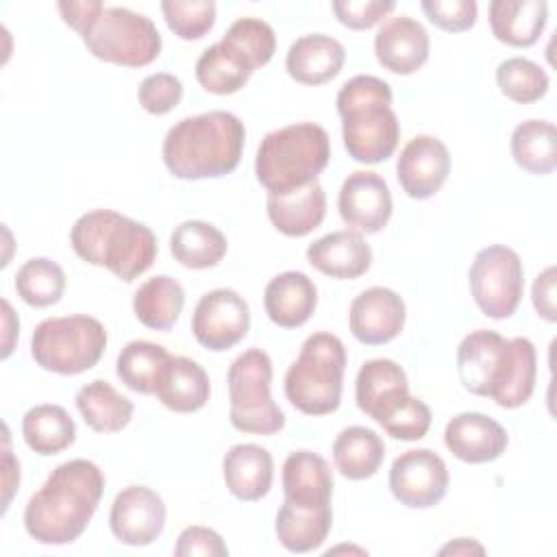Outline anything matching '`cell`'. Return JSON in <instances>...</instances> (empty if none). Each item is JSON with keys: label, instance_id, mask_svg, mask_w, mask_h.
Here are the masks:
<instances>
[{"label": "cell", "instance_id": "obj_47", "mask_svg": "<svg viewBox=\"0 0 557 557\" xmlns=\"http://www.w3.org/2000/svg\"><path fill=\"white\" fill-rule=\"evenodd\" d=\"M555 265H548L544 272H540L533 281L531 289V300L540 318L546 322L557 320V309H555Z\"/></svg>", "mask_w": 557, "mask_h": 557}, {"label": "cell", "instance_id": "obj_3", "mask_svg": "<svg viewBox=\"0 0 557 557\" xmlns=\"http://www.w3.org/2000/svg\"><path fill=\"white\" fill-rule=\"evenodd\" d=\"M244 122L231 111H207L176 122L161 148L168 172L183 181L220 178L242 159Z\"/></svg>", "mask_w": 557, "mask_h": 557}, {"label": "cell", "instance_id": "obj_32", "mask_svg": "<svg viewBox=\"0 0 557 557\" xmlns=\"http://www.w3.org/2000/svg\"><path fill=\"white\" fill-rule=\"evenodd\" d=\"M183 305L185 289L176 278L168 274L148 278L133 296L135 318L152 331H170L178 322Z\"/></svg>", "mask_w": 557, "mask_h": 557}, {"label": "cell", "instance_id": "obj_20", "mask_svg": "<svg viewBox=\"0 0 557 557\" xmlns=\"http://www.w3.org/2000/svg\"><path fill=\"white\" fill-rule=\"evenodd\" d=\"M507 431L494 418L479 411H463L448 420L444 429L446 448L466 463H487L507 448Z\"/></svg>", "mask_w": 557, "mask_h": 557}, {"label": "cell", "instance_id": "obj_17", "mask_svg": "<svg viewBox=\"0 0 557 557\" xmlns=\"http://www.w3.org/2000/svg\"><path fill=\"white\" fill-rule=\"evenodd\" d=\"M407 309L403 298L387 287H368L350 302L348 326L357 342L381 346L400 335Z\"/></svg>", "mask_w": 557, "mask_h": 557}, {"label": "cell", "instance_id": "obj_51", "mask_svg": "<svg viewBox=\"0 0 557 557\" xmlns=\"http://www.w3.org/2000/svg\"><path fill=\"white\" fill-rule=\"evenodd\" d=\"M437 553L440 555H472V553L483 555L485 548L476 540H472V537H457V540L444 544Z\"/></svg>", "mask_w": 557, "mask_h": 557}, {"label": "cell", "instance_id": "obj_24", "mask_svg": "<svg viewBox=\"0 0 557 557\" xmlns=\"http://www.w3.org/2000/svg\"><path fill=\"white\" fill-rule=\"evenodd\" d=\"M318 289L305 272L287 270L276 274L263 292V309L281 329L302 326L315 311Z\"/></svg>", "mask_w": 557, "mask_h": 557}, {"label": "cell", "instance_id": "obj_26", "mask_svg": "<svg viewBox=\"0 0 557 557\" xmlns=\"http://www.w3.org/2000/svg\"><path fill=\"white\" fill-rule=\"evenodd\" d=\"M222 474L226 490L237 500L252 503L270 492L274 479V461L268 448L259 444H235L222 459Z\"/></svg>", "mask_w": 557, "mask_h": 557}, {"label": "cell", "instance_id": "obj_39", "mask_svg": "<svg viewBox=\"0 0 557 557\" xmlns=\"http://www.w3.org/2000/svg\"><path fill=\"white\" fill-rule=\"evenodd\" d=\"M496 83L500 94L518 104L537 102L548 91V74L527 57H511L498 63Z\"/></svg>", "mask_w": 557, "mask_h": 557}, {"label": "cell", "instance_id": "obj_22", "mask_svg": "<svg viewBox=\"0 0 557 557\" xmlns=\"http://www.w3.org/2000/svg\"><path fill=\"white\" fill-rule=\"evenodd\" d=\"M346 50L335 37L309 33L289 46L285 70L300 85H322L342 72Z\"/></svg>", "mask_w": 557, "mask_h": 557}, {"label": "cell", "instance_id": "obj_34", "mask_svg": "<svg viewBox=\"0 0 557 557\" xmlns=\"http://www.w3.org/2000/svg\"><path fill=\"white\" fill-rule=\"evenodd\" d=\"M26 446L44 457L63 453L76 440V424L61 405H35L22 418Z\"/></svg>", "mask_w": 557, "mask_h": 557}, {"label": "cell", "instance_id": "obj_21", "mask_svg": "<svg viewBox=\"0 0 557 557\" xmlns=\"http://www.w3.org/2000/svg\"><path fill=\"white\" fill-rule=\"evenodd\" d=\"M283 494L298 509L315 511L331 507L333 472L324 457L311 450H296L283 461Z\"/></svg>", "mask_w": 557, "mask_h": 557}, {"label": "cell", "instance_id": "obj_38", "mask_svg": "<svg viewBox=\"0 0 557 557\" xmlns=\"http://www.w3.org/2000/svg\"><path fill=\"white\" fill-rule=\"evenodd\" d=\"M15 292L26 305L35 309L50 307L59 302L65 292V272L52 259L33 257L17 270Z\"/></svg>", "mask_w": 557, "mask_h": 557}, {"label": "cell", "instance_id": "obj_13", "mask_svg": "<svg viewBox=\"0 0 557 557\" xmlns=\"http://www.w3.org/2000/svg\"><path fill=\"white\" fill-rule=\"evenodd\" d=\"M389 492L409 509L435 507L448 490V468L429 448H413L398 455L389 468Z\"/></svg>", "mask_w": 557, "mask_h": 557}, {"label": "cell", "instance_id": "obj_30", "mask_svg": "<svg viewBox=\"0 0 557 557\" xmlns=\"http://www.w3.org/2000/svg\"><path fill=\"white\" fill-rule=\"evenodd\" d=\"M76 409L85 424L96 433L122 431L135 411L133 400L122 396L109 381L96 379L76 392Z\"/></svg>", "mask_w": 557, "mask_h": 557}, {"label": "cell", "instance_id": "obj_4", "mask_svg": "<svg viewBox=\"0 0 557 557\" xmlns=\"http://www.w3.org/2000/svg\"><path fill=\"white\" fill-rule=\"evenodd\" d=\"M70 244L85 263L107 268L126 283L150 270L157 259L154 233L113 209L83 213L70 231Z\"/></svg>", "mask_w": 557, "mask_h": 557}, {"label": "cell", "instance_id": "obj_14", "mask_svg": "<svg viewBox=\"0 0 557 557\" xmlns=\"http://www.w3.org/2000/svg\"><path fill=\"white\" fill-rule=\"evenodd\" d=\"M337 209L350 231L374 235L392 218V191L383 176L357 170L346 176L337 196Z\"/></svg>", "mask_w": 557, "mask_h": 557}, {"label": "cell", "instance_id": "obj_25", "mask_svg": "<svg viewBox=\"0 0 557 557\" xmlns=\"http://www.w3.org/2000/svg\"><path fill=\"white\" fill-rule=\"evenodd\" d=\"M268 218L287 237H305L315 231L326 215V194L318 181L285 191L268 194Z\"/></svg>", "mask_w": 557, "mask_h": 557}, {"label": "cell", "instance_id": "obj_27", "mask_svg": "<svg viewBox=\"0 0 557 557\" xmlns=\"http://www.w3.org/2000/svg\"><path fill=\"white\" fill-rule=\"evenodd\" d=\"M154 396L170 411L194 413L202 409L211 396L209 374L189 357H170L157 379Z\"/></svg>", "mask_w": 557, "mask_h": 557}, {"label": "cell", "instance_id": "obj_15", "mask_svg": "<svg viewBox=\"0 0 557 557\" xmlns=\"http://www.w3.org/2000/svg\"><path fill=\"white\" fill-rule=\"evenodd\" d=\"M109 527L117 542L126 546H148L165 527V503L146 485H128L113 498Z\"/></svg>", "mask_w": 557, "mask_h": 557}, {"label": "cell", "instance_id": "obj_37", "mask_svg": "<svg viewBox=\"0 0 557 557\" xmlns=\"http://www.w3.org/2000/svg\"><path fill=\"white\" fill-rule=\"evenodd\" d=\"M170 357L172 355L163 346L146 339H135L120 350L115 361V374L128 389L137 394H154L157 379Z\"/></svg>", "mask_w": 557, "mask_h": 557}, {"label": "cell", "instance_id": "obj_36", "mask_svg": "<svg viewBox=\"0 0 557 557\" xmlns=\"http://www.w3.org/2000/svg\"><path fill=\"white\" fill-rule=\"evenodd\" d=\"M511 157L529 174L546 176L557 168V131L548 120H524L511 133Z\"/></svg>", "mask_w": 557, "mask_h": 557}, {"label": "cell", "instance_id": "obj_2", "mask_svg": "<svg viewBox=\"0 0 557 557\" xmlns=\"http://www.w3.org/2000/svg\"><path fill=\"white\" fill-rule=\"evenodd\" d=\"M104 492V474L89 459L59 463L24 507V529L37 544H72L89 527Z\"/></svg>", "mask_w": 557, "mask_h": 557}, {"label": "cell", "instance_id": "obj_33", "mask_svg": "<svg viewBox=\"0 0 557 557\" xmlns=\"http://www.w3.org/2000/svg\"><path fill=\"white\" fill-rule=\"evenodd\" d=\"M385 459L383 440L366 426H346L333 442L335 468L350 481H363L379 472Z\"/></svg>", "mask_w": 557, "mask_h": 557}, {"label": "cell", "instance_id": "obj_44", "mask_svg": "<svg viewBox=\"0 0 557 557\" xmlns=\"http://www.w3.org/2000/svg\"><path fill=\"white\" fill-rule=\"evenodd\" d=\"M420 9L431 24L446 33H463L476 22L474 0H422Z\"/></svg>", "mask_w": 557, "mask_h": 557}, {"label": "cell", "instance_id": "obj_35", "mask_svg": "<svg viewBox=\"0 0 557 557\" xmlns=\"http://www.w3.org/2000/svg\"><path fill=\"white\" fill-rule=\"evenodd\" d=\"M333 527V511L326 509H298L283 500L274 520V533L278 544L289 553H309L318 548Z\"/></svg>", "mask_w": 557, "mask_h": 557}, {"label": "cell", "instance_id": "obj_7", "mask_svg": "<svg viewBox=\"0 0 557 557\" xmlns=\"http://www.w3.org/2000/svg\"><path fill=\"white\" fill-rule=\"evenodd\" d=\"M346 370L344 342L326 331L309 335L285 374V396L307 416L333 413L342 403Z\"/></svg>", "mask_w": 557, "mask_h": 557}, {"label": "cell", "instance_id": "obj_29", "mask_svg": "<svg viewBox=\"0 0 557 557\" xmlns=\"http://www.w3.org/2000/svg\"><path fill=\"white\" fill-rule=\"evenodd\" d=\"M255 65L233 44L220 39L209 46L196 61V81L200 87L215 96L239 91L252 76Z\"/></svg>", "mask_w": 557, "mask_h": 557}, {"label": "cell", "instance_id": "obj_11", "mask_svg": "<svg viewBox=\"0 0 557 557\" xmlns=\"http://www.w3.org/2000/svg\"><path fill=\"white\" fill-rule=\"evenodd\" d=\"M468 283L481 313L505 320L516 313L522 300V261L513 248L503 244L481 248L468 270Z\"/></svg>", "mask_w": 557, "mask_h": 557}, {"label": "cell", "instance_id": "obj_1", "mask_svg": "<svg viewBox=\"0 0 557 557\" xmlns=\"http://www.w3.org/2000/svg\"><path fill=\"white\" fill-rule=\"evenodd\" d=\"M461 385L476 396L492 398L498 407H522L537 376L535 346L527 337H503L490 329L468 333L457 348Z\"/></svg>", "mask_w": 557, "mask_h": 557}, {"label": "cell", "instance_id": "obj_18", "mask_svg": "<svg viewBox=\"0 0 557 557\" xmlns=\"http://www.w3.org/2000/svg\"><path fill=\"white\" fill-rule=\"evenodd\" d=\"M409 383L405 370L394 359L366 361L355 381L357 407L379 426L409 398Z\"/></svg>", "mask_w": 557, "mask_h": 557}, {"label": "cell", "instance_id": "obj_8", "mask_svg": "<svg viewBox=\"0 0 557 557\" xmlns=\"http://www.w3.org/2000/svg\"><path fill=\"white\" fill-rule=\"evenodd\" d=\"M107 348V331L91 315H61L39 322L30 337L35 363L48 372L72 376L91 370Z\"/></svg>", "mask_w": 557, "mask_h": 557}, {"label": "cell", "instance_id": "obj_45", "mask_svg": "<svg viewBox=\"0 0 557 557\" xmlns=\"http://www.w3.org/2000/svg\"><path fill=\"white\" fill-rule=\"evenodd\" d=\"M335 17L352 28V30H368L379 24L387 13L396 9L392 0H337L331 4Z\"/></svg>", "mask_w": 557, "mask_h": 557}, {"label": "cell", "instance_id": "obj_49", "mask_svg": "<svg viewBox=\"0 0 557 557\" xmlns=\"http://www.w3.org/2000/svg\"><path fill=\"white\" fill-rule=\"evenodd\" d=\"M2 470H4V476H2V485H4V498H2V513L9 509L11 505V498H13V492L15 487L20 485V461L13 457L11 453V446H9V429L4 426V459H2Z\"/></svg>", "mask_w": 557, "mask_h": 557}, {"label": "cell", "instance_id": "obj_23", "mask_svg": "<svg viewBox=\"0 0 557 557\" xmlns=\"http://www.w3.org/2000/svg\"><path fill=\"white\" fill-rule=\"evenodd\" d=\"M307 261L331 278H357L372 263V248L357 231H333L307 248Z\"/></svg>", "mask_w": 557, "mask_h": 557}, {"label": "cell", "instance_id": "obj_48", "mask_svg": "<svg viewBox=\"0 0 557 557\" xmlns=\"http://www.w3.org/2000/svg\"><path fill=\"white\" fill-rule=\"evenodd\" d=\"M57 9L63 17V22L74 28L78 35H83L89 24L104 11V4L98 0H81V2H57Z\"/></svg>", "mask_w": 557, "mask_h": 557}, {"label": "cell", "instance_id": "obj_46", "mask_svg": "<svg viewBox=\"0 0 557 557\" xmlns=\"http://www.w3.org/2000/svg\"><path fill=\"white\" fill-rule=\"evenodd\" d=\"M174 555L176 557H194V555H202V557H226L228 548L222 540V535L209 527H200V524H191L187 529L181 531L176 546H174Z\"/></svg>", "mask_w": 557, "mask_h": 557}, {"label": "cell", "instance_id": "obj_12", "mask_svg": "<svg viewBox=\"0 0 557 557\" xmlns=\"http://www.w3.org/2000/svg\"><path fill=\"white\" fill-rule=\"evenodd\" d=\"M250 329V307L235 289H211L194 307L191 333L196 342L213 352L239 344Z\"/></svg>", "mask_w": 557, "mask_h": 557}, {"label": "cell", "instance_id": "obj_10", "mask_svg": "<svg viewBox=\"0 0 557 557\" xmlns=\"http://www.w3.org/2000/svg\"><path fill=\"white\" fill-rule=\"evenodd\" d=\"M81 39L96 59L122 67H144L161 54L154 22L124 7H104Z\"/></svg>", "mask_w": 557, "mask_h": 557}, {"label": "cell", "instance_id": "obj_5", "mask_svg": "<svg viewBox=\"0 0 557 557\" xmlns=\"http://www.w3.org/2000/svg\"><path fill=\"white\" fill-rule=\"evenodd\" d=\"M337 113L348 157L357 163L389 159L400 139V124L392 109V87L379 76L357 74L337 91Z\"/></svg>", "mask_w": 557, "mask_h": 557}, {"label": "cell", "instance_id": "obj_16", "mask_svg": "<svg viewBox=\"0 0 557 557\" xmlns=\"http://www.w3.org/2000/svg\"><path fill=\"white\" fill-rule=\"evenodd\" d=\"M450 172V152L446 144L433 135H416L409 139L396 161V176L403 191L413 200L435 196Z\"/></svg>", "mask_w": 557, "mask_h": 557}, {"label": "cell", "instance_id": "obj_9", "mask_svg": "<svg viewBox=\"0 0 557 557\" xmlns=\"http://www.w3.org/2000/svg\"><path fill=\"white\" fill-rule=\"evenodd\" d=\"M231 424L242 433L274 435L285 426V413L272 398V359L261 348L244 350L228 368Z\"/></svg>", "mask_w": 557, "mask_h": 557}, {"label": "cell", "instance_id": "obj_28", "mask_svg": "<svg viewBox=\"0 0 557 557\" xmlns=\"http://www.w3.org/2000/svg\"><path fill=\"white\" fill-rule=\"evenodd\" d=\"M548 20L544 0H492L490 26L498 41L513 48L533 46Z\"/></svg>", "mask_w": 557, "mask_h": 557}, {"label": "cell", "instance_id": "obj_50", "mask_svg": "<svg viewBox=\"0 0 557 557\" xmlns=\"http://www.w3.org/2000/svg\"><path fill=\"white\" fill-rule=\"evenodd\" d=\"M2 324H4V335H2V359H7L13 350V337L20 331V320L15 318L9 300H2Z\"/></svg>", "mask_w": 557, "mask_h": 557}, {"label": "cell", "instance_id": "obj_31", "mask_svg": "<svg viewBox=\"0 0 557 557\" xmlns=\"http://www.w3.org/2000/svg\"><path fill=\"white\" fill-rule=\"evenodd\" d=\"M228 242L224 233L202 220H185L170 235L172 257L191 270H207L218 265L226 255Z\"/></svg>", "mask_w": 557, "mask_h": 557}, {"label": "cell", "instance_id": "obj_19", "mask_svg": "<svg viewBox=\"0 0 557 557\" xmlns=\"http://www.w3.org/2000/svg\"><path fill=\"white\" fill-rule=\"evenodd\" d=\"M429 48L426 28L409 15L389 17L374 35L376 61L385 70L403 76L418 72L426 63Z\"/></svg>", "mask_w": 557, "mask_h": 557}, {"label": "cell", "instance_id": "obj_41", "mask_svg": "<svg viewBox=\"0 0 557 557\" xmlns=\"http://www.w3.org/2000/svg\"><path fill=\"white\" fill-rule=\"evenodd\" d=\"M222 39L233 44L235 48H239L250 59L255 70L270 63V59L274 57V50H276V35H274L272 26L261 17L235 20L226 28Z\"/></svg>", "mask_w": 557, "mask_h": 557}, {"label": "cell", "instance_id": "obj_43", "mask_svg": "<svg viewBox=\"0 0 557 557\" xmlns=\"http://www.w3.org/2000/svg\"><path fill=\"white\" fill-rule=\"evenodd\" d=\"M431 420H433V416H431L429 405L422 403L420 398L409 396L400 405V409H396L381 426L394 440L416 442V440H422L429 433Z\"/></svg>", "mask_w": 557, "mask_h": 557}, {"label": "cell", "instance_id": "obj_42", "mask_svg": "<svg viewBox=\"0 0 557 557\" xmlns=\"http://www.w3.org/2000/svg\"><path fill=\"white\" fill-rule=\"evenodd\" d=\"M183 98V83L170 72H157L139 83L137 100L150 115L170 113Z\"/></svg>", "mask_w": 557, "mask_h": 557}, {"label": "cell", "instance_id": "obj_6", "mask_svg": "<svg viewBox=\"0 0 557 557\" xmlns=\"http://www.w3.org/2000/svg\"><path fill=\"white\" fill-rule=\"evenodd\" d=\"M329 159V133L320 124L298 122L270 131L261 139L255 174L268 194H285L318 181Z\"/></svg>", "mask_w": 557, "mask_h": 557}, {"label": "cell", "instance_id": "obj_40", "mask_svg": "<svg viewBox=\"0 0 557 557\" xmlns=\"http://www.w3.org/2000/svg\"><path fill=\"white\" fill-rule=\"evenodd\" d=\"M161 13L168 28L185 41L205 37L215 24L213 0H163Z\"/></svg>", "mask_w": 557, "mask_h": 557}]
</instances>
